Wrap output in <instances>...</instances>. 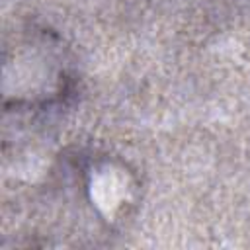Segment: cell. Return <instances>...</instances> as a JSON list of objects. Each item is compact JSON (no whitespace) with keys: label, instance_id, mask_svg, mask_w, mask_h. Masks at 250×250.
I'll list each match as a JSON object with an SVG mask.
<instances>
[{"label":"cell","instance_id":"6da1fadb","mask_svg":"<svg viewBox=\"0 0 250 250\" xmlns=\"http://www.w3.org/2000/svg\"><path fill=\"white\" fill-rule=\"evenodd\" d=\"M123 186H125L123 180L117 178L113 172H111V174H104V176H100L98 182L94 184L96 201H98V205H100L105 213H111V211L119 205L121 197L125 195Z\"/></svg>","mask_w":250,"mask_h":250}]
</instances>
